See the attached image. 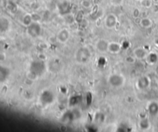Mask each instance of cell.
Returning <instances> with one entry per match:
<instances>
[{
  "label": "cell",
  "instance_id": "1",
  "mask_svg": "<svg viewBox=\"0 0 158 132\" xmlns=\"http://www.w3.org/2000/svg\"><path fill=\"white\" fill-rule=\"evenodd\" d=\"M46 69V66L43 60H35L31 64L29 71L36 77H39L44 74Z\"/></svg>",
  "mask_w": 158,
  "mask_h": 132
},
{
  "label": "cell",
  "instance_id": "2",
  "mask_svg": "<svg viewBox=\"0 0 158 132\" xmlns=\"http://www.w3.org/2000/svg\"><path fill=\"white\" fill-rule=\"evenodd\" d=\"M90 55L91 53L87 47H81L76 53V60L80 64H85L89 61Z\"/></svg>",
  "mask_w": 158,
  "mask_h": 132
},
{
  "label": "cell",
  "instance_id": "3",
  "mask_svg": "<svg viewBox=\"0 0 158 132\" xmlns=\"http://www.w3.org/2000/svg\"><path fill=\"white\" fill-rule=\"evenodd\" d=\"M27 33L31 37H38L42 33V27L38 22H32L29 26H27Z\"/></svg>",
  "mask_w": 158,
  "mask_h": 132
},
{
  "label": "cell",
  "instance_id": "4",
  "mask_svg": "<svg viewBox=\"0 0 158 132\" xmlns=\"http://www.w3.org/2000/svg\"><path fill=\"white\" fill-rule=\"evenodd\" d=\"M55 96L52 91L46 90L42 92L40 95V102L43 105H49L53 103Z\"/></svg>",
  "mask_w": 158,
  "mask_h": 132
},
{
  "label": "cell",
  "instance_id": "5",
  "mask_svg": "<svg viewBox=\"0 0 158 132\" xmlns=\"http://www.w3.org/2000/svg\"><path fill=\"white\" fill-rule=\"evenodd\" d=\"M124 77L120 74H112L108 79V83L114 87H120L124 84Z\"/></svg>",
  "mask_w": 158,
  "mask_h": 132
},
{
  "label": "cell",
  "instance_id": "6",
  "mask_svg": "<svg viewBox=\"0 0 158 132\" xmlns=\"http://www.w3.org/2000/svg\"><path fill=\"white\" fill-rule=\"evenodd\" d=\"M69 38H70V32L68 29H63L58 33L57 40L60 43H66V41H68Z\"/></svg>",
  "mask_w": 158,
  "mask_h": 132
},
{
  "label": "cell",
  "instance_id": "7",
  "mask_svg": "<svg viewBox=\"0 0 158 132\" xmlns=\"http://www.w3.org/2000/svg\"><path fill=\"white\" fill-rule=\"evenodd\" d=\"M117 23V19L114 14H110L106 17L105 25L108 29H113Z\"/></svg>",
  "mask_w": 158,
  "mask_h": 132
},
{
  "label": "cell",
  "instance_id": "8",
  "mask_svg": "<svg viewBox=\"0 0 158 132\" xmlns=\"http://www.w3.org/2000/svg\"><path fill=\"white\" fill-rule=\"evenodd\" d=\"M137 87L139 88L140 90L146 89V88H147L150 85L149 78L146 77H140V78L137 81Z\"/></svg>",
  "mask_w": 158,
  "mask_h": 132
},
{
  "label": "cell",
  "instance_id": "9",
  "mask_svg": "<svg viewBox=\"0 0 158 132\" xmlns=\"http://www.w3.org/2000/svg\"><path fill=\"white\" fill-rule=\"evenodd\" d=\"M109 43L107 41L104 40H99L97 43L96 45V47H97V50H99L100 52H107L108 51V46H109Z\"/></svg>",
  "mask_w": 158,
  "mask_h": 132
},
{
  "label": "cell",
  "instance_id": "10",
  "mask_svg": "<svg viewBox=\"0 0 158 132\" xmlns=\"http://www.w3.org/2000/svg\"><path fill=\"white\" fill-rule=\"evenodd\" d=\"M133 56L136 58L141 60V59L146 58V56H147V53H146V51L144 49L139 47V48H136L133 50Z\"/></svg>",
  "mask_w": 158,
  "mask_h": 132
},
{
  "label": "cell",
  "instance_id": "11",
  "mask_svg": "<svg viewBox=\"0 0 158 132\" xmlns=\"http://www.w3.org/2000/svg\"><path fill=\"white\" fill-rule=\"evenodd\" d=\"M147 110L150 115L156 116L158 114V104L156 102H151V103H150L147 107Z\"/></svg>",
  "mask_w": 158,
  "mask_h": 132
},
{
  "label": "cell",
  "instance_id": "12",
  "mask_svg": "<svg viewBox=\"0 0 158 132\" xmlns=\"http://www.w3.org/2000/svg\"><path fill=\"white\" fill-rule=\"evenodd\" d=\"M121 50V46L119 43L113 42V43H109V46H108V51L112 53H119L120 50Z\"/></svg>",
  "mask_w": 158,
  "mask_h": 132
},
{
  "label": "cell",
  "instance_id": "13",
  "mask_svg": "<svg viewBox=\"0 0 158 132\" xmlns=\"http://www.w3.org/2000/svg\"><path fill=\"white\" fill-rule=\"evenodd\" d=\"M146 61L150 64H156V62L158 60V57H157V54H156L155 53H151L148 54L146 56Z\"/></svg>",
  "mask_w": 158,
  "mask_h": 132
},
{
  "label": "cell",
  "instance_id": "14",
  "mask_svg": "<svg viewBox=\"0 0 158 132\" xmlns=\"http://www.w3.org/2000/svg\"><path fill=\"white\" fill-rule=\"evenodd\" d=\"M140 24L144 28H149L152 26V21L148 18H143L140 19Z\"/></svg>",
  "mask_w": 158,
  "mask_h": 132
},
{
  "label": "cell",
  "instance_id": "15",
  "mask_svg": "<svg viewBox=\"0 0 158 132\" xmlns=\"http://www.w3.org/2000/svg\"><path fill=\"white\" fill-rule=\"evenodd\" d=\"M139 126L142 130H146L150 127V121L147 118H143L140 121Z\"/></svg>",
  "mask_w": 158,
  "mask_h": 132
},
{
  "label": "cell",
  "instance_id": "16",
  "mask_svg": "<svg viewBox=\"0 0 158 132\" xmlns=\"http://www.w3.org/2000/svg\"><path fill=\"white\" fill-rule=\"evenodd\" d=\"M32 22H33V20H32V15H26L23 17V21H22V22H23V24L25 25V26H29Z\"/></svg>",
  "mask_w": 158,
  "mask_h": 132
},
{
  "label": "cell",
  "instance_id": "17",
  "mask_svg": "<svg viewBox=\"0 0 158 132\" xmlns=\"http://www.w3.org/2000/svg\"><path fill=\"white\" fill-rule=\"evenodd\" d=\"M32 18L33 22H39V20L41 19L40 16L39 15H36V14H34V15H32Z\"/></svg>",
  "mask_w": 158,
  "mask_h": 132
},
{
  "label": "cell",
  "instance_id": "18",
  "mask_svg": "<svg viewBox=\"0 0 158 132\" xmlns=\"http://www.w3.org/2000/svg\"><path fill=\"white\" fill-rule=\"evenodd\" d=\"M126 61L127 62V63H130V64H132V63H133V62L135 61L134 57H130H130H127L126 58Z\"/></svg>",
  "mask_w": 158,
  "mask_h": 132
},
{
  "label": "cell",
  "instance_id": "19",
  "mask_svg": "<svg viewBox=\"0 0 158 132\" xmlns=\"http://www.w3.org/2000/svg\"><path fill=\"white\" fill-rule=\"evenodd\" d=\"M82 4H83V5H84V7H86V8H88V7L90 6V3L88 1H84Z\"/></svg>",
  "mask_w": 158,
  "mask_h": 132
},
{
  "label": "cell",
  "instance_id": "20",
  "mask_svg": "<svg viewBox=\"0 0 158 132\" xmlns=\"http://www.w3.org/2000/svg\"><path fill=\"white\" fill-rule=\"evenodd\" d=\"M155 43H156V44L157 45V46H158V37L156 38V40H155Z\"/></svg>",
  "mask_w": 158,
  "mask_h": 132
},
{
  "label": "cell",
  "instance_id": "21",
  "mask_svg": "<svg viewBox=\"0 0 158 132\" xmlns=\"http://www.w3.org/2000/svg\"><path fill=\"white\" fill-rule=\"evenodd\" d=\"M156 73L158 74V66L156 67Z\"/></svg>",
  "mask_w": 158,
  "mask_h": 132
}]
</instances>
